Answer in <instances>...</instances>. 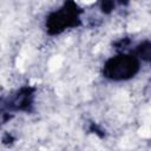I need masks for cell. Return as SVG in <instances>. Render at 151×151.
I'll return each mask as SVG.
<instances>
[{"label":"cell","instance_id":"6da1fadb","mask_svg":"<svg viewBox=\"0 0 151 151\" xmlns=\"http://www.w3.org/2000/svg\"><path fill=\"white\" fill-rule=\"evenodd\" d=\"M80 8L74 0H67L64 6L51 13L46 20V28L50 34H59L66 28L77 27L80 24Z\"/></svg>","mask_w":151,"mask_h":151},{"label":"cell","instance_id":"7a4b0ae2","mask_svg":"<svg viewBox=\"0 0 151 151\" xmlns=\"http://www.w3.org/2000/svg\"><path fill=\"white\" fill-rule=\"evenodd\" d=\"M138 71L139 61L136 55L118 54L105 63L103 73L107 79L120 81L132 78Z\"/></svg>","mask_w":151,"mask_h":151},{"label":"cell","instance_id":"3957f363","mask_svg":"<svg viewBox=\"0 0 151 151\" xmlns=\"http://www.w3.org/2000/svg\"><path fill=\"white\" fill-rule=\"evenodd\" d=\"M34 88L31 86H24L19 88L12 97H9L7 109L9 111H29L33 105Z\"/></svg>","mask_w":151,"mask_h":151},{"label":"cell","instance_id":"277c9868","mask_svg":"<svg viewBox=\"0 0 151 151\" xmlns=\"http://www.w3.org/2000/svg\"><path fill=\"white\" fill-rule=\"evenodd\" d=\"M136 57L143 61L151 63V41H143L136 47Z\"/></svg>","mask_w":151,"mask_h":151}]
</instances>
